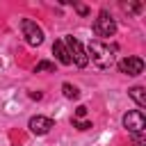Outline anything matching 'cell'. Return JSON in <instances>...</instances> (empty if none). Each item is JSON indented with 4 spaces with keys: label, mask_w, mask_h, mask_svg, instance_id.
Segmentation results:
<instances>
[{
    "label": "cell",
    "mask_w": 146,
    "mask_h": 146,
    "mask_svg": "<svg viewBox=\"0 0 146 146\" xmlns=\"http://www.w3.org/2000/svg\"><path fill=\"white\" fill-rule=\"evenodd\" d=\"M94 32L98 34V36H114L116 34V23H114V18L103 9L100 14H98V18L94 21Z\"/></svg>",
    "instance_id": "5"
},
{
    "label": "cell",
    "mask_w": 146,
    "mask_h": 146,
    "mask_svg": "<svg viewBox=\"0 0 146 146\" xmlns=\"http://www.w3.org/2000/svg\"><path fill=\"white\" fill-rule=\"evenodd\" d=\"M27 128H30L32 135H46V132H50V128H55V121L50 116H39L36 114L27 121Z\"/></svg>",
    "instance_id": "7"
},
{
    "label": "cell",
    "mask_w": 146,
    "mask_h": 146,
    "mask_svg": "<svg viewBox=\"0 0 146 146\" xmlns=\"http://www.w3.org/2000/svg\"><path fill=\"white\" fill-rule=\"evenodd\" d=\"M128 96L137 103V107H146V89L144 87H132V89H128Z\"/></svg>",
    "instance_id": "9"
},
{
    "label": "cell",
    "mask_w": 146,
    "mask_h": 146,
    "mask_svg": "<svg viewBox=\"0 0 146 146\" xmlns=\"http://www.w3.org/2000/svg\"><path fill=\"white\" fill-rule=\"evenodd\" d=\"M114 52H116V46H107V43H100V41H91L89 48H87V57L98 68H110L114 64Z\"/></svg>",
    "instance_id": "1"
},
{
    "label": "cell",
    "mask_w": 146,
    "mask_h": 146,
    "mask_svg": "<svg viewBox=\"0 0 146 146\" xmlns=\"http://www.w3.org/2000/svg\"><path fill=\"white\" fill-rule=\"evenodd\" d=\"M62 91H64V96H66V98H71V100L80 96L78 87H75V84H71V82H64V84H62Z\"/></svg>",
    "instance_id": "10"
},
{
    "label": "cell",
    "mask_w": 146,
    "mask_h": 146,
    "mask_svg": "<svg viewBox=\"0 0 146 146\" xmlns=\"http://www.w3.org/2000/svg\"><path fill=\"white\" fill-rule=\"evenodd\" d=\"M116 66H119V71L123 75H141L144 73V59L141 57H132V55L130 57H123Z\"/></svg>",
    "instance_id": "6"
},
{
    "label": "cell",
    "mask_w": 146,
    "mask_h": 146,
    "mask_svg": "<svg viewBox=\"0 0 146 146\" xmlns=\"http://www.w3.org/2000/svg\"><path fill=\"white\" fill-rule=\"evenodd\" d=\"M121 7H123V11H128V14H135V16H137V14L144 9V5H141V2H123Z\"/></svg>",
    "instance_id": "11"
},
{
    "label": "cell",
    "mask_w": 146,
    "mask_h": 146,
    "mask_svg": "<svg viewBox=\"0 0 146 146\" xmlns=\"http://www.w3.org/2000/svg\"><path fill=\"white\" fill-rule=\"evenodd\" d=\"M64 46H66V50H68V55H71V62H75L80 68H84L87 64H89V57H87V48L73 36V34H68L66 39H64Z\"/></svg>",
    "instance_id": "2"
},
{
    "label": "cell",
    "mask_w": 146,
    "mask_h": 146,
    "mask_svg": "<svg viewBox=\"0 0 146 146\" xmlns=\"http://www.w3.org/2000/svg\"><path fill=\"white\" fill-rule=\"evenodd\" d=\"M123 128H125L130 135L144 132V128H146V116H144V112H141V110L125 112V114H123Z\"/></svg>",
    "instance_id": "4"
},
{
    "label": "cell",
    "mask_w": 146,
    "mask_h": 146,
    "mask_svg": "<svg viewBox=\"0 0 146 146\" xmlns=\"http://www.w3.org/2000/svg\"><path fill=\"white\" fill-rule=\"evenodd\" d=\"M73 128H78V130H89V128H91V121H78V119H73Z\"/></svg>",
    "instance_id": "14"
},
{
    "label": "cell",
    "mask_w": 146,
    "mask_h": 146,
    "mask_svg": "<svg viewBox=\"0 0 146 146\" xmlns=\"http://www.w3.org/2000/svg\"><path fill=\"white\" fill-rule=\"evenodd\" d=\"M21 32H23V36H25V41L30 46H41L43 43V30L32 18H23L21 21Z\"/></svg>",
    "instance_id": "3"
},
{
    "label": "cell",
    "mask_w": 146,
    "mask_h": 146,
    "mask_svg": "<svg viewBox=\"0 0 146 146\" xmlns=\"http://www.w3.org/2000/svg\"><path fill=\"white\" fill-rule=\"evenodd\" d=\"M34 71H36V73H41V71H55V64H52V62H39V64L34 66Z\"/></svg>",
    "instance_id": "12"
},
{
    "label": "cell",
    "mask_w": 146,
    "mask_h": 146,
    "mask_svg": "<svg viewBox=\"0 0 146 146\" xmlns=\"http://www.w3.org/2000/svg\"><path fill=\"white\" fill-rule=\"evenodd\" d=\"M52 52H55V57L59 59V64H64V66L73 64V62H71V55H68V50H66V46H64V39H59V41L52 43Z\"/></svg>",
    "instance_id": "8"
},
{
    "label": "cell",
    "mask_w": 146,
    "mask_h": 146,
    "mask_svg": "<svg viewBox=\"0 0 146 146\" xmlns=\"http://www.w3.org/2000/svg\"><path fill=\"white\" fill-rule=\"evenodd\" d=\"M73 7H75V11H78L80 16H87V14H89V7H84V5H73Z\"/></svg>",
    "instance_id": "16"
},
{
    "label": "cell",
    "mask_w": 146,
    "mask_h": 146,
    "mask_svg": "<svg viewBox=\"0 0 146 146\" xmlns=\"http://www.w3.org/2000/svg\"><path fill=\"white\" fill-rule=\"evenodd\" d=\"M82 116H87V107H84V105H78V107H75V116H73V119H78V121H80Z\"/></svg>",
    "instance_id": "15"
},
{
    "label": "cell",
    "mask_w": 146,
    "mask_h": 146,
    "mask_svg": "<svg viewBox=\"0 0 146 146\" xmlns=\"http://www.w3.org/2000/svg\"><path fill=\"white\" fill-rule=\"evenodd\" d=\"M132 146H146V135H144V132L132 135Z\"/></svg>",
    "instance_id": "13"
},
{
    "label": "cell",
    "mask_w": 146,
    "mask_h": 146,
    "mask_svg": "<svg viewBox=\"0 0 146 146\" xmlns=\"http://www.w3.org/2000/svg\"><path fill=\"white\" fill-rule=\"evenodd\" d=\"M30 98H34V100H39V98H41V94H39V91H32V94H30Z\"/></svg>",
    "instance_id": "17"
}]
</instances>
